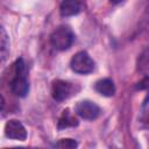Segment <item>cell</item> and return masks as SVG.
I'll return each mask as SVG.
<instances>
[{
	"mask_svg": "<svg viewBox=\"0 0 149 149\" xmlns=\"http://www.w3.org/2000/svg\"><path fill=\"white\" fill-rule=\"evenodd\" d=\"M10 91L17 97H26L29 91L26 64L22 58H19L14 64V77L10 81Z\"/></svg>",
	"mask_w": 149,
	"mask_h": 149,
	"instance_id": "6da1fadb",
	"label": "cell"
},
{
	"mask_svg": "<svg viewBox=\"0 0 149 149\" xmlns=\"http://www.w3.org/2000/svg\"><path fill=\"white\" fill-rule=\"evenodd\" d=\"M73 41H74V34L72 29L68 26H61L56 28L50 36L51 45L61 51L69 49L72 45Z\"/></svg>",
	"mask_w": 149,
	"mask_h": 149,
	"instance_id": "7a4b0ae2",
	"label": "cell"
},
{
	"mask_svg": "<svg viewBox=\"0 0 149 149\" xmlns=\"http://www.w3.org/2000/svg\"><path fill=\"white\" fill-rule=\"evenodd\" d=\"M70 66L76 73L87 74L94 70V61L86 51H79L71 58Z\"/></svg>",
	"mask_w": 149,
	"mask_h": 149,
	"instance_id": "3957f363",
	"label": "cell"
},
{
	"mask_svg": "<svg viewBox=\"0 0 149 149\" xmlns=\"http://www.w3.org/2000/svg\"><path fill=\"white\" fill-rule=\"evenodd\" d=\"M76 113L85 120H94L100 114V107L90 100L79 101L74 107Z\"/></svg>",
	"mask_w": 149,
	"mask_h": 149,
	"instance_id": "277c9868",
	"label": "cell"
},
{
	"mask_svg": "<svg viewBox=\"0 0 149 149\" xmlns=\"http://www.w3.org/2000/svg\"><path fill=\"white\" fill-rule=\"evenodd\" d=\"M5 134L7 137L19 141H24L27 139V130L24 126L15 119H12L5 125Z\"/></svg>",
	"mask_w": 149,
	"mask_h": 149,
	"instance_id": "5b68a950",
	"label": "cell"
},
{
	"mask_svg": "<svg viewBox=\"0 0 149 149\" xmlns=\"http://www.w3.org/2000/svg\"><path fill=\"white\" fill-rule=\"evenodd\" d=\"M71 93H72V86L70 83L62 79H57L52 83L51 94L56 101H63L68 99L71 95Z\"/></svg>",
	"mask_w": 149,
	"mask_h": 149,
	"instance_id": "8992f818",
	"label": "cell"
},
{
	"mask_svg": "<svg viewBox=\"0 0 149 149\" xmlns=\"http://www.w3.org/2000/svg\"><path fill=\"white\" fill-rule=\"evenodd\" d=\"M81 9V6L78 0H63L59 7V12L62 16H73L77 15Z\"/></svg>",
	"mask_w": 149,
	"mask_h": 149,
	"instance_id": "52a82bcc",
	"label": "cell"
},
{
	"mask_svg": "<svg viewBox=\"0 0 149 149\" xmlns=\"http://www.w3.org/2000/svg\"><path fill=\"white\" fill-rule=\"evenodd\" d=\"M94 88L99 94H101L104 97H112L115 93V85H114L113 80L109 78H104V79L98 80L95 83Z\"/></svg>",
	"mask_w": 149,
	"mask_h": 149,
	"instance_id": "ba28073f",
	"label": "cell"
},
{
	"mask_svg": "<svg viewBox=\"0 0 149 149\" xmlns=\"http://www.w3.org/2000/svg\"><path fill=\"white\" fill-rule=\"evenodd\" d=\"M76 126H78L77 118H74V115L70 112L69 108L64 109L58 120V129H64L68 127H76Z\"/></svg>",
	"mask_w": 149,
	"mask_h": 149,
	"instance_id": "9c48e42d",
	"label": "cell"
},
{
	"mask_svg": "<svg viewBox=\"0 0 149 149\" xmlns=\"http://www.w3.org/2000/svg\"><path fill=\"white\" fill-rule=\"evenodd\" d=\"M1 35H0V52H1V63H5L8 54H9V40H8V35L5 30L3 27H1Z\"/></svg>",
	"mask_w": 149,
	"mask_h": 149,
	"instance_id": "30bf717a",
	"label": "cell"
},
{
	"mask_svg": "<svg viewBox=\"0 0 149 149\" xmlns=\"http://www.w3.org/2000/svg\"><path fill=\"white\" fill-rule=\"evenodd\" d=\"M137 70L146 74L149 76V48H147L139 57L137 59Z\"/></svg>",
	"mask_w": 149,
	"mask_h": 149,
	"instance_id": "8fae6325",
	"label": "cell"
},
{
	"mask_svg": "<svg viewBox=\"0 0 149 149\" xmlns=\"http://www.w3.org/2000/svg\"><path fill=\"white\" fill-rule=\"evenodd\" d=\"M140 119L143 121V122H147L149 123V93L146 95L143 102H142V106H141V111H140Z\"/></svg>",
	"mask_w": 149,
	"mask_h": 149,
	"instance_id": "7c38bea8",
	"label": "cell"
},
{
	"mask_svg": "<svg viewBox=\"0 0 149 149\" xmlns=\"http://www.w3.org/2000/svg\"><path fill=\"white\" fill-rule=\"evenodd\" d=\"M57 148H63V149H71V148H76L78 146V143L72 140V139H62L61 141H58L55 144Z\"/></svg>",
	"mask_w": 149,
	"mask_h": 149,
	"instance_id": "4fadbf2b",
	"label": "cell"
},
{
	"mask_svg": "<svg viewBox=\"0 0 149 149\" xmlns=\"http://www.w3.org/2000/svg\"><path fill=\"white\" fill-rule=\"evenodd\" d=\"M136 88H139V90H149V76H147L144 79L139 81L137 85H136Z\"/></svg>",
	"mask_w": 149,
	"mask_h": 149,
	"instance_id": "5bb4252c",
	"label": "cell"
},
{
	"mask_svg": "<svg viewBox=\"0 0 149 149\" xmlns=\"http://www.w3.org/2000/svg\"><path fill=\"white\" fill-rule=\"evenodd\" d=\"M112 3H119V2H121L122 0H109Z\"/></svg>",
	"mask_w": 149,
	"mask_h": 149,
	"instance_id": "9a60e30c",
	"label": "cell"
}]
</instances>
